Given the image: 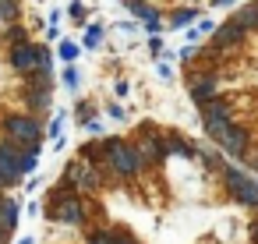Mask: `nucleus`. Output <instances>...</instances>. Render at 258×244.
Here are the masks:
<instances>
[{
    "mask_svg": "<svg viewBox=\"0 0 258 244\" xmlns=\"http://www.w3.org/2000/svg\"><path fill=\"white\" fill-rule=\"evenodd\" d=\"M89 202L82 191H68V188H57L50 191V202H46V216L57 219V223H68V226H85L89 223Z\"/></svg>",
    "mask_w": 258,
    "mask_h": 244,
    "instance_id": "1",
    "label": "nucleus"
},
{
    "mask_svg": "<svg viewBox=\"0 0 258 244\" xmlns=\"http://www.w3.org/2000/svg\"><path fill=\"white\" fill-rule=\"evenodd\" d=\"M0 128H4V142H11V145H18L25 152H39L43 149L46 131H43L39 117H32V113H11V117H4Z\"/></svg>",
    "mask_w": 258,
    "mask_h": 244,
    "instance_id": "2",
    "label": "nucleus"
},
{
    "mask_svg": "<svg viewBox=\"0 0 258 244\" xmlns=\"http://www.w3.org/2000/svg\"><path fill=\"white\" fill-rule=\"evenodd\" d=\"M103 145H106V170H113L117 177H135V173L149 170L135 142H124V138H103Z\"/></svg>",
    "mask_w": 258,
    "mask_h": 244,
    "instance_id": "3",
    "label": "nucleus"
},
{
    "mask_svg": "<svg viewBox=\"0 0 258 244\" xmlns=\"http://www.w3.org/2000/svg\"><path fill=\"white\" fill-rule=\"evenodd\" d=\"M223 188L230 191V198L237 205H247V209H258V180H251V173H244L240 166H223Z\"/></svg>",
    "mask_w": 258,
    "mask_h": 244,
    "instance_id": "4",
    "label": "nucleus"
},
{
    "mask_svg": "<svg viewBox=\"0 0 258 244\" xmlns=\"http://www.w3.org/2000/svg\"><path fill=\"white\" fill-rule=\"evenodd\" d=\"M216 149L219 152H226L230 159H247V145H251V135H247V128H240V124H230L226 131H219L216 138Z\"/></svg>",
    "mask_w": 258,
    "mask_h": 244,
    "instance_id": "5",
    "label": "nucleus"
},
{
    "mask_svg": "<svg viewBox=\"0 0 258 244\" xmlns=\"http://www.w3.org/2000/svg\"><path fill=\"white\" fill-rule=\"evenodd\" d=\"M22 152L11 142H0V188H15L22 184Z\"/></svg>",
    "mask_w": 258,
    "mask_h": 244,
    "instance_id": "6",
    "label": "nucleus"
},
{
    "mask_svg": "<svg viewBox=\"0 0 258 244\" xmlns=\"http://www.w3.org/2000/svg\"><path fill=\"white\" fill-rule=\"evenodd\" d=\"M39 57H43V46H36V43H22V46H11V53H8V64H11V71L15 75H36L39 71Z\"/></svg>",
    "mask_w": 258,
    "mask_h": 244,
    "instance_id": "7",
    "label": "nucleus"
},
{
    "mask_svg": "<svg viewBox=\"0 0 258 244\" xmlns=\"http://www.w3.org/2000/svg\"><path fill=\"white\" fill-rule=\"evenodd\" d=\"M187 92H191V99L198 103V106H205V103H212L216 99V92H219V75L216 71H191L187 75Z\"/></svg>",
    "mask_w": 258,
    "mask_h": 244,
    "instance_id": "8",
    "label": "nucleus"
},
{
    "mask_svg": "<svg viewBox=\"0 0 258 244\" xmlns=\"http://www.w3.org/2000/svg\"><path fill=\"white\" fill-rule=\"evenodd\" d=\"M202 120H205V135L216 138L219 131H226V128L233 124V117H230V103H223V99L205 103V106H202Z\"/></svg>",
    "mask_w": 258,
    "mask_h": 244,
    "instance_id": "9",
    "label": "nucleus"
},
{
    "mask_svg": "<svg viewBox=\"0 0 258 244\" xmlns=\"http://www.w3.org/2000/svg\"><path fill=\"white\" fill-rule=\"evenodd\" d=\"M135 145H138V152H142V159H145V166H149V170H152V166H159V163L170 156L166 138H163V135H152V131H145Z\"/></svg>",
    "mask_w": 258,
    "mask_h": 244,
    "instance_id": "10",
    "label": "nucleus"
},
{
    "mask_svg": "<svg viewBox=\"0 0 258 244\" xmlns=\"http://www.w3.org/2000/svg\"><path fill=\"white\" fill-rule=\"evenodd\" d=\"M212 36H216V39H212V50H233V46H237V43H240V39L247 36V29H244V25H240V22L233 18V22L219 25V29L212 32Z\"/></svg>",
    "mask_w": 258,
    "mask_h": 244,
    "instance_id": "11",
    "label": "nucleus"
},
{
    "mask_svg": "<svg viewBox=\"0 0 258 244\" xmlns=\"http://www.w3.org/2000/svg\"><path fill=\"white\" fill-rule=\"evenodd\" d=\"M53 106V96H50V89H25V113H43V110H50Z\"/></svg>",
    "mask_w": 258,
    "mask_h": 244,
    "instance_id": "12",
    "label": "nucleus"
},
{
    "mask_svg": "<svg viewBox=\"0 0 258 244\" xmlns=\"http://www.w3.org/2000/svg\"><path fill=\"white\" fill-rule=\"evenodd\" d=\"M18 216H22V205H18L15 198H8V195H0V226L11 233V230L18 226Z\"/></svg>",
    "mask_w": 258,
    "mask_h": 244,
    "instance_id": "13",
    "label": "nucleus"
},
{
    "mask_svg": "<svg viewBox=\"0 0 258 244\" xmlns=\"http://www.w3.org/2000/svg\"><path fill=\"white\" fill-rule=\"evenodd\" d=\"M163 138H166V149H170L173 156H180V159H198V145L184 142V138H180L177 131H166Z\"/></svg>",
    "mask_w": 258,
    "mask_h": 244,
    "instance_id": "14",
    "label": "nucleus"
},
{
    "mask_svg": "<svg viewBox=\"0 0 258 244\" xmlns=\"http://www.w3.org/2000/svg\"><path fill=\"white\" fill-rule=\"evenodd\" d=\"M131 15H135V18H142V22H145V29H149L152 36H156V32H159V25H163V22H159V11H156L152 4H135V8H131Z\"/></svg>",
    "mask_w": 258,
    "mask_h": 244,
    "instance_id": "15",
    "label": "nucleus"
},
{
    "mask_svg": "<svg viewBox=\"0 0 258 244\" xmlns=\"http://www.w3.org/2000/svg\"><path fill=\"white\" fill-rule=\"evenodd\" d=\"M99 233H103V240H106V244H142V240H138V237H135L131 230H124V226H113V230H99Z\"/></svg>",
    "mask_w": 258,
    "mask_h": 244,
    "instance_id": "16",
    "label": "nucleus"
},
{
    "mask_svg": "<svg viewBox=\"0 0 258 244\" xmlns=\"http://www.w3.org/2000/svg\"><path fill=\"white\" fill-rule=\"evenodd\" d=\"M237 22H240L244 29H258V0H254V4H244V8L237 11Z\"/></svg>",
    "mask_w": 258,
    "mask_h": 244,
    "instance_id": "17",
    "label": "nucleus"
},
{
    "mask_svg": "<svg viewBox=\"0 0 258 244\" xmlns=\"http://www.w3.org/2000/svg\"><path fill=\"white\" fill-rule=\"evenodd\" d=\"M191 22H195V8H180V11L170 18V25H173V29H184V25H191Z\"/></svg>",
    "mask_w": 258,
    "mask_h": 244,
    "instance_id": "18",
    "label": "nucleus"
},
{
    "mask_svg": "<svg viewBox=\"0 0 258 244\" xmlns=\"http://www.w3.org/2000/svg\"><path fill=\"white\" fill-rule=\"evenodd\" d=\"M4 39H8L11 46H22V43H29V32H25L22 25H11V29L4 32Z\"/></svg>",
    "mask_w": 258,
    "mask_h": 244,
    "instance_id": "19",
    "label": "nucleus"
},
{
    "mask_svg": "<svg viewBox=\"0 0 258 244\" xmlns=\"http://www.w3.org/2000/svg\"><path fill=\"white\" fill-rule=\"evenodd\" d=\"M18 18V0H0V22H15Z\"/></svg>",
    "mask_w": 258,
    "mask_h": 244,
    "instance_id": "20",
    "label": "nucleus"
},
{
    "mask_svg": "<svg viewBox=\"0 0 258 244\" xmlns=\"http://www.w3.org/2000/svg\"><path fill=\"white\" fill-rule=\"evenodd\" d=\"M36 163H39V152H22V177H25V173H32V170H36Z\"/></svg>",
    "mask_w": 258,
    "mask_h": 244,
    "instance_id": "21",
    "label": "nucleus"
},
{
    "mask_svg": "<svg viewBox=\"0 0 258 244\" xmlns=\"http://www.w3.org/2000/svg\"><path fill=\"white\" fill-rule=\"evenodd\" d=\"M99 39H103V29H99V25H92V29L85 32V46H89V50H96V46H99Z\"/></svg>",
    "mask_w": 258,
    "mask_h": 244,
    "instance_id": "22",
    "label": "nucleus"
},
{
    "mask_svg": "<svg viewBox=\"0 0 258 244\" xmlns=\"http://www.w3.org/2000/svg\"><path fill=\"white\" fill-rule=\"evenodd\" d=\"M60 57H64V60L71 64V60L78 57V43H60Z\"/></svg>",
    "mask_w": 258,
    "mask_h": 244,
    "instance_id": "23",
    "label": "nucleus"
},
{
    "mask_svg": "<svg viewBox=\"0 0 258 244\" xmlns=\"http://www.w3.org/2000/svg\"><path fill=\"white\" fill-rule=\"evenodd\" d=\"M64 85L68 89H78V68H64Z\"/></svg>",
    "mask_w": 258,
    "mask_h": 244,
    "instance_id": "24",
    "label": "nucleus"
},
{
    "mask_svg": "<svg viewBox=\"0 0 258 244\" xmlns=\"http://www.w3.org/2000/svg\"><path fill=\"white\" fill-rule=\"evenodd\" d=\"M68 15H71L75 22H82V18H85V4H82V0H75V4L68 8Z\"/></svg>",
    "mask_w": 258,
    "mask_h": 244,
    "instance_id": "25",
    "label": "nucleus"
},
{
    "mask_svg": "<svg viewBox=\"0 0 258 244\" xmlns=\"http://www.w3.org/2000/svg\"><path fill=\"white\" fill-rule=\"evenodd\" d=\"M60 120H64V117H53V124L46 128V138H60V128H64Z\"/></svg>",
    "mask_w": 258,
    "mask_h": 244,
    "instance_id": "26",
    "label": "nucleus"
},
{
    "mask_svg": "<svg viewBox=\"0 0 258 244\" xmlns=\"http://www.w3.org/2000/svg\"><path fill=\"white\" fill-rule=\"evenodd\" d=\"M85 131H92V135H103V120H99V117H96V120H89V124H85Z\"/></svg>",
    "mask_w": 258,
    "mask_h": 244,
    "instance_id": "27",
    "label": "nucleus"
},
{
    "mask_svg": "<svg viewBox=\"0 0 258 244\" xmlns=\"http://www.w3.org/2000/svg\"><path fill=\"white\" fill-rule=\"evenodd\" d=\"M149 50H152V53H163V39L152 36V39H149Z\"/></svg>",
    "mask_w": 258,
    "mask_h": 244,
    "instance_id": "28",
    "label": "nucleus"
},
{
    "mask_svg": "<svg viewBox=\"0 0 258 244\" xmlns=\"http://www.w3.org/2000/svg\"><path fill=\"white\" fill-rule=\"evenodd\" d=\"M247 233H251V244H258V216L251 219V230H247Z\"/></svg>",
    "mask_w": 258,
    "mask_h": 244,
    "instance_id": "29",
    "label": "nucleus"
},
{
    "mask_svg": "<svg viewBox=\"0 0 258 244\" xmlns=\"http://www.w3.org/2000/svg\"><path fill=\"white\" fill-rule=\"evenodd\" d=\"M8 237H11V233H8L4 226H0V244H8Z\"/></svg>",
    "mask_w": 258,
    "mask_h": 244,
    "instance_id": "30",
    "label": "nucleus"
},
{
    "mask_svg": "<svg viewBox=\"0 0 258 244\" xmlns=\"http://www.w3.org/2000/svg\"><path fill=\"white\" fill-rule=\"evenodd\" d=\"M212 4H216V8H223V4H233V0H212Z\"/></svg>",
    "mask_w": 258,
    "mask_h": 244,
    "instance_id": "31",
    "label": "nucleus"
},
{
    "mask_svg": "<svg viewBox=\"0 0 258 244\" xmlns=\"http://www.w3.org/2000/svg\"><path fill=\"white\" fill-rule=\"evenodd\" d=\"M18 244H32V237H22V240H18Z\"/></svg>",
    "mask_w": 258,
    "mask_h": 244,
    "instance_id": "32",
    "label": "nucleus"
},
{
    "mask_svg": "<svg viewBox=\"0 0 258 244\" xmlns=\"http://www.w3.org/2000/svg\"><path fill=\"white\" fill-rule=\"evenodd\" d=\"M254 170H258V159H254Z\"/></svg>",
    "mask_w": 258,
    "mask_h": 244,
    "instance_id": "33",
    "label": "nucleus"
}]
</instances>
